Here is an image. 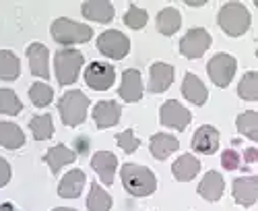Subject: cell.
Listing matches in <instances>:
<instances>
[{"mask_svg":"<svg viewBox=\"0 0 258 211\" xmlns=\"http://www.w3.org/2000/svg\"><path fill=\"white\" fill-rule=\"evenodd\" d=\"M122 182L128 195L133 197H149L155 193L157 178L147 166L141 164H124L122 166Z\"/></svg>","mask_w":258,"mask_h":211,"instance_id":"cell-1","label":"cell"},{"mask_svg":"<svg viewBox=\"0 0 258 211\" xmlns=\"http://www.w3.org/2000/svg\"><path fill=\"white\" fill-rule=\"evenodd\" d=\"M87 209L89 211H110L112 209V197L97 182L91 184V191L87 197Z\"/></svg>","mask_w":258,"mask_h":211,"instance_id":"cell-29","label":"cell"},{"mask_svg":"<svg viewBox=\"0 0 258 211\" xmlns=\"http://www.w3.org/2000/svg\"><path fill=\"white\" fill-rule=\"evenodd\" d=\"M0 211H19V209H15V205H11V203H3L0 205Z\"/></svg>","mask_w":258,"mask_h":211,"instance_id":"cell-39","label":"cell"},{"mask_svg":"<svg viewBox=\"0 0 258 211\" xmlns=\"http://www.w3.org/2000/svg\"><path fill=\"white\" fill-rule=\"evenodd\" d=\"M174 67L167 65V62H155L151 65L149 71V91L151 93H163L165 89H169L171 81H174Z\"/></svg>","mask_w":258,"mask_h":211,"instance_id":"cell-13","label":"cell"},{"mask_svg":"<svg viewBox=\"0 0 258 211\" xmlns=\"http://www.w3.org/2000/svg\"><path fill=\"white\" fill-rule=\"evenodd\" d=\"M25 143V135L21 131V126L15 122H0V147L5 149H19Z\"/></svg>","mask_w":258,"mask_h":211,"instance_id":"cell-25","label":"cell"},{"mask_svg":"<svg viewBox=\"0 0 258 211\" xmlns=\"http://www.w3.org/2000/svg\"><path fill=\"white\" fill-rule=\"evenodd\" d=\"M85 172L75 168V170L67 172L64 178L60 180V186H58V195L62 199H77L81 193H83V186H85Z\"/></svg>","mask_w":258,"mask_h":211,"instance_id":"cell-19","label":"cell"},{"mask_svg":"<svg viewBox=\"0 0 258 211\" xmlns=\"http://www.w3.org/2000/svg\"><path fill=\"white\" fill-rule=\"evenodd\" d=\"M122 116V108L118 101H99L93 108V118L97 129H110V126H116L120 122Z\"/></svg>","mask_w":258,"mask_h":211,"instance_id":"cell-16","label":"cell"},{"mask_svg":"<svg viewBox=\"0 0 258 211\" xmlns=\"http://www.w3.org/2000/svg\"><path fill=\"white\" fill-rule=\"evenodd\" d=\"M91 166L93 170L99 174V180L105 182L110 186L114 182V174H116V168H118V157L110 151H97L91 157Z\"/></svg>","mask_w":258,"mask_h":211,"instance_id":"cell-17","label":"cell"},{"mask_svg":"<svg viewBox=\"0 0 258 211\" xmlns=\"http://www.w3.org/2000/svg\"><path fill=\"white\" fill-rule=\"evenodd\" d=\"M149 149H151V155L155 160H165L174 151L180 149V141L167 133H157L151 137V141H149Z\"/></svg>","mask_w":258,"mask_h":211,"instance_id":"cell-21","label":"cell"},{"mask_svg":"<svg viewBox=\"0 0 258 211\" xmlns=\"http://www.w3.org/2000/svg\"><path fill=\"white\" fill-rule=\"evenodd\" d=\"M211 35L207 29L203 27H197V29H190L182 41H180V52L186 56V58H201L209 48H211Z\"/></svg>","mask_w":258,"mask_h":211,"instance_id":"cell-10","label":"cell"},{"mask_svg":"<svg viewBox=\"0 0 258 211\" xmlns=\"http://www.w3.org/2000/svg\"><path fill=\"white\" fill-rule=\"evenodd\" d=\"M221 164H223L225 170H238V168H242V157H240L238 151L227 149V151H223V155H221Z\"/></svg>","mask_w":258,"mask_h":211,"instance_id":"cell-36","label":"cell"},{"mask_svg":"<svg viewBox=\"0 0 258 211\" xmlns=\"http://www.w3.org/2000/svg\"><path fill=\"white\" fill-rule=\"evenodd\" d=\"M52 37L62 46H75V44L89 41L93 37V29L89 25H83V23H77V21L62 17L52 23Z\"/></svg>","mask_w":258,"mask_h":211,"instance_id":"cell-4","label":"cell"},{"mask_svg":"<svg viewBox=\"0 0 258 211\" xmlns=\"http://www.w3.org/2000/svg\"><path fill=\"white\" fill-rule=\"evenodd\" d=\"M159 120L163 126H169V129H176V131H184L186 126L190 124L192 120V114L190 110H186L184 106L176 99H169L161 106L159 110Z\"/></svg>","mask_w":258,"mask_h":211,"instance_id":"cell-9","label":"cell"},{"mask_svg":"<svg viewBox=\"0 0 258 211\" xmlns=\"http://www.w3.org/2000/svg\"><path fill=\"white\" fill-rule=\"evenodd\" d=\"M217 23L227 35L240 37L250 29L252 17H250V11L242 3H227L221 7L217 15Z\"/></svg>","mask_w":258,"mask_h":211,"instance_id":"cell-2","label":"cell"},{"mask_svg":"<svg viewBox=\"0 0 258 211\" xmlns=\"http://www.w3.org/2000/svg\"><path fill=\"white\" fill-rule=\"evenodd\" d=\"M233 199L242 207H252L258 199V176H242L233 180Z\"/></svg>","mask_w":258,"mask_h":211,"instance_id":"cell-12","label":"cell"},{"mask_svg":"<svg viewBox=\"0 0 258 211\" xmlns=\"http://www.w3.org/2000/svg\"><path fill=\"white\" fill-rule=\"evenodd\" d=\"M116 81V69L112 65H105V62H91V65L85 69V83L95 89V91H105L114 85Z\"/></svg>","mask_w":258,"mask_h":211,"instance_id":"cell-8","label":"cell"},{"mask_svg":"<svg viewBox=\"0 0 258 211\" xmlns=\"http://www.w3.org/2000/svg\"><path fill=\"white\" fill-rule=\"evenodd\" d=\"M116 141H118V145L122 147L124 153H135V151L139 149V145H141V141L135 137V131H133V129H128V131H124V133H118V135H116Z\"/></svg>","mask_w":258,"mask_h":211,"instance_id":"cell-35","label":"cell"},{"mask_svg":"<svg viewBox=\"0 0 258 211\" xmlns=\"http://www.w3.org/2000/svg\"><path fill=\"white\" fill-rule=\"evenodd\" d=\"M180 25H182V15L178 9L167 7L157 15V29L163 35H174L180 29Z\"/></svg>","mask_w":258,"mask_h":211,"instance_id":"cell-26","label":"cell"},{"mask_svg":"<svg viewBox=\"0 0 258 211\" xmlns=\"http://www.w3.org/2000/svg\"><path fill=\"white\" fill-rule=\"evenodd\" d=\"M147 11L137 7V5H131L128 7V13L124 15V23L131 27V29H143L147 25Z\"/></svg>","mask_w":258,"mask_h":211,"instance_id":"cell-34","label":"cell"},{"mask_svg":"<svg viewBox=\"0 0 258 211\" xmlns=\"http://www.w3.org/2000/svg\"><path fill=\"white\" fill-rule=\"evenodd\" d=\"M46 164L50 166V170H52V174H60V170L67 164H73L75 160H77V153L75 151H71L67 145H56V147H52V149L46 153Z\"/></svg>","mask_w":258,"mask_h":211,"instance_id":"cell-24","label":"cell"},{"mask_svg":"<svg viewBox=\"0 0 258 211\" xmlns=\"http://www.w3.org/2000/svg\"><path fill=\"white\" fill-rule=\"evenodd\" d=\"M87 108H89V97L79 89L67 91L60 97L58 110H60V118L67 126H79L87 118Z\"/></svg>","mask_w":258,"mask_h":211,"instance_id":"cell-3","label":"cell"},{"mask_svg":"<svg viewBox=\"0 0 258 211\" xmlns=\"http://www.w3.org/2000/svg\"><path fill=\"white\" fill-rule=\"evenodd\" d=\"M21 110H23V103H21V99L17 97V93L11 89H0V114L15 116Z\"/></svg>","mask_w":258,"mask_h":211,"instance_id":"cell-33","label":"cell"},{"mask_svg":"<svg viewBox=\"0 0 258 211\" xmlns=\"http://www.w3.org/2000/svg\"><path fill=\"white\" fill-rule=\"evenodd\" d=\"M21 73L19 58L9 52V50H0V79L3 81H15Z\"/></svg>","mask_w":258,"mask_h":211,"instance_id":"cell-28","label":"cell"},{"mask_svg":"<svg viewBox=\"0 0 258 211\" xmlns=\"http://www.w3.org/2000/svg\"><path fill=\"white\" fill-rule=\"evenodd\" d=\"M118 95L128 101V103H135L143 97V81H141V73L137 69H128L122 75V85L118 89Z\"/></svg>","mask_w":258,"mask_h":211,"instance_id":"cell-14","label":"cell"},{"mask_svg":"<svg viewBox=\"0 0 258 211\" xmlns=\"http://www.w3.org/2000/svg\"><path fill=\"white\" fill-rule=\"evenodd\" d=\"M235 69H238V62H235V58L231 54H215L207 65V73L217 87L229 85L235 75Z\"/></svg>","mask_w":258,"mask_h":211,"instance_id":"cell-6","label":"cell"},{"mask_svg":"<svg viewBox=\"0 0 258 211\" xmlns=\"http://www.w3.org/2000/svg\"><path fill=\"white\" fill-rule=\"evenodd\" d=\"M235 126H238V131L244 137H248L250 141H258V112L248 110V112L240 114L238 120H235Z\"/></svg>","mask_w":258,"mask_h":211,"instance_id":"cell-30","label":"cell"},{"mask_svg":"<svg viewBox=\"0 0 258 211\" xmlns=\"http://www.w3.org/2000/svg\"><path fill=\"white\" fill-rule=\"evenodd\" d=\"M199 170H201V162H199L195 155H190V153L178 157V160L174 162V166H171V172H174L176 180H180V182L192 180V178L199 174Z\"/></svg>","mask_w":258,"mask_h":211,"instance_id":"cell-23","label":"cell"},{"mask_svg":"<svg viewBox=\"0 0 258 211\" xmlns=\"http://www.w3.org/2000/svg\"><path fill=\"white\" fill-rule=\"evenodd\" d=\"M48 48L44 44H39V41H35V44H31L27 48V58H29V69L35 77H41L44 81L50 79V67H48Z\"/></svg>","mask_w":258,"mask_h":211,"instance_id":"cell-15","label":"cell"},{"mask_svg":"<svg viewBox=\"0 0 258 211\" xmlns=\"http://www.w3.org/2000/svg\"><path fill=\"white\" fill-rule=\"evenodd\" d=\"M223 191H225V180L219 172H215V170H209L205 174V178L201 180V184H199V195L205 201H211V203L219 201Z\"/></svg>","mask_w":258,"mask_h":211,"instance_id":"cell-18","label":"cell"},{"mask_svg":"<svg viewBox=\"0 0 258 211\" xmlns=\"http://www.w3.org/2000/svg\"><path fill=\"white\" fill-rule=\"evenodd\" d=\"M83 62V54L75 48H62L56 52V77L60 85H71L77 81Z\"/></svg>","mask_w":258,"mask_h":211,"instance_id":"cell-5","label":"cell"},{"mask_svg":"<svg viewBox=\"0 0 258 211\" xmlns=\"http://www.w3.org/2000/svg\"><path fill=\"white\" fill-rule=\"evenodd\" d=\"M54 211H75V209H69V207H56Z\"/></svg>","mask_w":258,"mask_h":211,"instance_id":"cell-40","label":"cell"},{"mask_svg":"<svg viewBox=\"0 0 258 211\" xmlns=\"http://www.w3.org/2000/svg\"><path fill=\"white\" fill-rule=\"evenodd\" d=\"M9 180H11V164L5 157H0V188L7 186Z\"/></svg>","mask_w":258,"mask_h":211,"instance_id":"cell-37","label":"cell"},{"mask_svg":"<svg viewBox=\"0 0 258 211\" xmlns=\"http://www.w3.org/2000/svg\"><path fill=\"white\" fill-rule=\"evenodd\" d=\"M192 149L203 155H213L219 149V131L211 124L199 126V131L192 137Z\"/></svg>","mask_w":258,"mask_h":211,"instance_id":"cell-11","label":"cell"},{"mask_svg":"<svg viewBox=\"0 0 258 211\" xmlns=\"http://www.w3.org/2000/svg\"><path fill=\"white\" fill-rule=\"evenodd\" d=\"M81 13L85 19L97 21V23H110L114 19V5L107 0H89V3H83Z\"/></svg>","mask_w":258,"mask_h":211,"instance_id":"cell-20","label":"cell"},{"mask_svg":"<svg viewBox=\"0 0 258 211\" xmlns=\"http://www.w3.org/2000/svg\"><path fill=\"white\" fill-rule=\"evenodd\" d=\"M29 129L33 133L35 141H48L54 135V124H52V116L50 114H39L33 116L29 122Z\"/></svg>","mask_w":258,"mask_h":211,"instance_id":"cell-27","label":"cell"},{"mask_svg":"<svg viewBox=\"0 0 258 211\" xmlns=\"http://www.w3.org/2000/svg\"><path fill=\"white\" fill-rule=\"evenodd\" d=\"M29 97H31L33 106L46 108V106H50L54 99V89L50 85H46V83H33L31 89H29Z\"/></svg>","mask_w":258,"mask_h":211,"instance_id":"cell-32","label":"cell"},{"mask_svg":"<svg viewBox=\"0 0 258 211\" xmlns=\"http://www.w3.org/2000/svg\"><path fill=\"white\" fill-rule=\"evenodd\" d=\"M182 93L188 101H192L195 106H205L207 97H209V91L205 87V83L192 73H186L184 77V83H182Z\"/></svg>","mask_w":258,"mask_h":211,"instance_id":"cell-22","label":"cell"},{"mask_svg":"<svg viewBox=\"0 0 258 211\" xmlns=\"http://www.w3.org/2000/svg\"><path fill=\"white\" fill-rule=\"evenodd\" d=\"M246 160H248V164H254V160H256V151H254V149H248V151H246Z\"/></svg>","mask_w":258,"mask_h":211,"instance_id":"cell-38","label":"cell"},{"mask_svg":"<svg viewBox=\"0 0 258 211\" xmlns=\"http://www.w3.org/2000/svg\"><path fill=\"white\" fill-rule=\"evenodd\" d=\"M238 93L246 101H256L258 99V73L250 71L242 77L240 85H238Z\"/></svg>","mask_w":258,"mask_h":211,"instance_id":"cell-31","label":"cell"},{"mask_svg":"<svg viewBox=\"0 0 258 211\" xmlns=\"http://www.w3.org/2000/svg\"><path fill=\"white\" fill-rule=\"evenodd\" d=\"M97 50L107 56V58H114V60H120L128 54L131 50V39H128L122 31L118 29H110V31H103L99 37H97Z\"/></svg>","mask_w":258,"mask_h":211,"instance_id":"cell-7","label":"cell"}]
</instances>
